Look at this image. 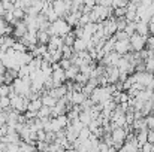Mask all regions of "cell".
<instances>
[{
	"label": "cell",
	"instance_id": "obj_10",
	"mask_svg": "<svg viewBox=\"0 0 154 152\" xmlns=\"http://www.w3.org/2000/svg\"><path fill=\"white\" fill-rule=\"evenodd\" d=\"M48 116H51V107L50 106H45V104H42L41 106V109L38 110V118H48Z\"/></svg>",
	"mask_w": 154,
	"mask_h": 152
},
{
	"label": "cell",
	"instance_id": "obj_17",
	"mask_svg": "<svg viewBox=\"0 0 154 152\" xmlns=\"http://www.w3.org/2000/svg\"><path fill=\"white\" fill-rule=\"evenodd\" d=\"M0 107L2 109H9L11 107V99H9V96H2L0 97Z\"/></svg>",
	"mask_w": 154,
	"mask_h": 152
},
{
	"label": "cell",
	"instance_id": "obj_4",
	"mask_svg": "<svg viewBox=\"0 0 154 152\" xmlns=\"http://www.w3.org/2000/svg\"><path fill=\"white\" fill-rule=\"evenodd\" d=\"M79 73V67L75 66V64H70V67H67L64 70V75H66V81H73L75 76Z\"/></svg>",
	"mask_w": 154,
	"mask_h": 152
},
{
	"label": "cell",
	"instance_id": "obj_11",
	"mask_svg": "<svg viewBox=\"0 0 154 152\" xmlns=\"http://www.w3.org/2000/svg\"><path fill=\"white\" fill-rule=\"evenodd\" d=\"M61 58H69L73 55V48L72 46H67V45H61Z\"/></svg>",
	"mask_w": 154,
	"mask_h": 152
},
{
	"label": "cell",
	"instance_id": "obj_20",
	"mask_svg": "<svg viewBox=\"0 0 154 152\" xmlns=\"http://www.w3.org/2000/svg\"><path fill=\"white\" fill-rule=\"evenodd\" d=\"M139 151H144V152H151V151H154V145L151 143V142H145V143H142L141 145V149Z\"/></svg>",
	"mask_w": 154,
	"mask_h": 152
},
{
	"label": "cell",
	"instance_id": "obj_27",
	"mask_svg": "<svg viewBox=\"0 0 154 152\" xmlns=\"http://www.w3.org/2000/svg\"><path fill=\"white\" fill-rule=\"evenodd\" d=\"M153 7H154V1H153Z\"/></svg>",
	"mask_w": 154,
	"mask_h": 152
},
{
	"label": "cell",
	"instance_id": "obj_16",
	"mask_svg": "<svg viewBox=\"0 0 154 152\" xmlns=\"http://www.w3.org/2000/svg\"><path fill=\"white\" fill-rule=\"evenodd\" d=\"M29 75H30L29 66L27 64H21L20 69H18V78H24V76H29Z\"/></svg>",
	"mask_w": 154,
	"mask_h": 152
},
{
	"label": "cell",
	"instance_id": "obj_24",
	"mask_svg": "<svg viewBox=\"0 0 154 152\" xmlns=\"http://www.w3.org/2000/svg\"><path fill=\"white\" fill-rule=\"evenodd\" d=\"M84 4H87V6H94L96 4V0H84Z\"/></svg>",
	"mask_w": 154,
	"mask_h": 152
},
{
	"label": "cell",
	"instance_id": "obj_1",
	"mask_svg": "<svg viewBox=\"0 0 154 152\" xmlns=\"http://www.w3.org/2000/svg\"><path fill=\"white\" fill-rule=\"evenodd\" d=\"M70 30H72V27L67 24V21L64 18H57L54 22H51V25L47 31L50 33V36H66Z\"/></svg>",
	"mask_w": 154,
	"mask_h": 152
},
{
	"label": "cell",
	"instance_id": "obj_2",
	"mask_svg": "<svg viewBox=\"0 0 154 152\" xmlns=\"http://www.w3.org/2000/svg\"><path fill=\"white\" fill-rule=\"evenodd\" d=\"M147 37L148 36H142L139 33H133L130 37H129V42H130V46H132V51H142L147 45Z\"/></svg>",
	"mask_w": 154,
	"mask_h": 152
},
{
	"label": "cell",
	"instance_id": "obj_26",
	"mask_svg": "<svg viewBox=\"0 0 154 152\" xmlns=\"http://www.w3.org/2000/svg\"><path fill=\"white\" fill-rule=\"evenodd\" d=\"M3 82H5V78H3V75H2V73H0V85H2V84H3Z\"/></svg>",
	"mask_w": 154,
	"mask_h": 152
},
{
	"label": "cell",
	"instance_id": "obj_25",
	"mask_svg": "<svg viewBox=\"0 0 154 152\" xmlns=\"http://www.w3.org/2000/svg\"><path fill=\"white\" fill-rule=\"evenodd\" d=\"M5 24H6V21H5V18L0 15V27H2V25H5Z\"/></svg>",
	"mask_w": 154,
	"mask_h": 152
},
{
	"label": "cell",
	"instance_id": "obj_12",
	"mask_svg": "<svg viewBox=\"0 0 154 152\" xmlns=\"http://www.w3.org/2000/svg\"><path fill=\"white\" fill-rule=\"evenodd\" d=\"M41 106H42V100H41V99H35V100H30L27 109H29V110H39Z\"/></svg>",
	"mask_w": 154,
	"mask_h": 152
},
{
	"label": "cell",
	"instance_id": "obj_13",
	"mask_svg": "<svg viewBox=\"0 0 154 152\" xmlns=\"http://www.w3.org/2000/svg\"><path fill=\"white\" fill-rule=\"evenodd\" d=\"M124 31L129 34V37L133 34V33H136V22L135 21H129L127 22V25H126V28H124Z\"/></svg>",
	"mask_w": 154,
	"mask_h": 152
},
{
	"label": "cell",
	"instance_id": "obj_14",
	"mask_svg": "<svg viewBox=\"0 0 154 152\" xmlns=\"http://www.w3.org/2000/svg\"><path fill=\"white\" fill-rule=\"evenodd\" d=\"M12 13H14V18L15 19H24V15H26V12H24L23 7H14L12 9Z\"/></svg>",
	"mask_w": 154,
	"mask_h": 152
},
{
	"label": "cell",
	"instance_id": "obj_18",
	"mask_svg": "<svg viewBox=\"0 0 154 152\" xmlns=\"http://www.w3.org/2000/svg\"><path fill=\"white\" fill-rule=\"evenodd\" d=\"M126 25H127L126 16H118V18H117V30H124Z\"/></svg>",
	"mask_w": 154,
	"mask_h": 152
},
{
	"label": "cell",
	"instance_id": "obj_3",
	"mask_svg": "<svg viewBox=\"0 0 154 152\" xmlns=\"http://www.w3.org/2000/svg\"><path fill=\"white\" fill-rule=\"evenodd\" d=\"M114 51H115V52H118L120 55H124V54L130 52V51H132V46H130V42H129V39L115 40V43H114Z\"/></svg>",
	"mask_w": 154,
	"mask_h": 152
},
{
	"label": "cell",
	"instance_id": "obj_5",
	"mask_svg": "<svg viewBox=\"0 0 154 152\" xmlns=\"http://www.w3.org/2000/svg\"><path fill=\"white\" fill-rule=\"evenodd\" d=\"M136 33L142 34V36H148L150 30H148V22L145 21H138L136 22Z\"/></svg>",
	"mask_w": 154,
	"mask_h": 152
},
{
	"label": "cell",
	"instance_id": "obj_8",
	"mask_svg": "<svg viewBox=\"0 0 154 152\" xmlns=\"http://www.w3.org/2000/svg\"><path fill=\"white\" fill-rule=\"evenodd\" d=\"M50 33L47 30H38V43H42V45H47L48 40H50Z\"/></svg>",
	"mask_w": 154,
	"mask_h": 152
},
{
	"label": "cell",
	"instance_id": "obj_7",
	"mask_svg": "<svg viewBox=\"0 0 154 152\" xmlns=\"http://www.w3.org/2000/svg\"><path fill=\"white\" fill-rule=\"evenodd\" d=\"M85 46H87V43H85V40L82 37H76L75 42H73V45H72L73 52H81V51L85 49Z\"/></svg>",
	"mask_w": 154,
	"mask_h": 152
},
{
	"label": "cell",
	"instance_id": "obj_15",
	"mask_svg": "<svg viewBox=\"0 0 154 152\" xmlns=\"http://www.w3.org/2000/svg\"><path fill=\"white\" fill-rule=\"evenodd\" d=\"M88 78H90L88 75H85V73H81V72H79V73L75 76V79H73V81H76V82H78V84H81V85H85V84H87V81H88Z\"/></svg>",
	"mask_w": 154,
	"mask_h": 152
},
{
	"label": "cell",
	"instance_id": "obj_21",
	"mask_svg": "<svg viewBox=\"0 0 154 152\" xmlns=\"http://www.w3.org/2000/svg\"><path fill=\"white\" fill-rule=\"evenodd\" d=\"M145 122H147V128H154V113L145 116Z\"/></svg>",
	"mask_w": 154,
	"mask_h": 152
},
{
	"label": "cell",
	"instance_id": "obj_22",
	"mask_svg": "<svg viewBox=\"0 0 154 152\" xmlns=\"http://www.w3.org/2000/svg\"><path fill=\"white\" fill-rule=\"evenodd\" d=\"M129 0H112L111 6L112 7H120V6H127Z\"/></svg>",
	"mask_w": 154,
	"mask_h": 152
},
{
	"label": "cell",
	"instance_id": "obj_6",
	"mask_svg": "<svg viewBox=\"0 0 154 152\" xmlns=\"http://www.w3.org/2000/svg\"><path fill=\"white\" fill-rule=\"evenodd\" d=\"M84 100H85V96L82 91H72V97H70L72 104H81Z\"/></svg>",
	"mask_w": 154,
	"mask_h": 152
},
{
	"label": "cell",
	"instance_id": "obj_9",
	"mask_svg": "<svg viewBox=\"0 0 154 152\" xmlns=\"http://www.w3.org/2000/svg\"><path fill=\"white\" fill-rule=\"evenodd\" d=\"M41 100H42V104L50 106V107L55 106V103H57V99L52 97V96H50L48 93H47V94H42V96H41Z\"/></svg>",
	"mask_w": 154,
	"mask_h": 152
},
{
	"label": "cell",
	"instance_id": "obj_19",
	"mask_svg": "<svg viewBox=\"0 0 154 152\" xmlns=\"http://www.w3.org/2000/svg\"><path fill=\"white\" fill-rule=\"evenodd\" d=\"M126 15V6H120V7H114V16H124Z\"/></svg>",
	"mask_w": 154,
	"mask_h": 152
},
{
	"label": "cell",
	"instance_id": "obj_23",
	"mask_svg": "<svg viewBox=\"0 0 154 152\" xmlns=\"http://www.w3.org/2000/svg\"><path fill=\"white\" fill-rule=\"evenodd\" d=\"M3 3V7H5V10H12L15 6H14V3L11 1V0H8V1H2Z\"/></svg>",
	"mask_w": 154,
	"mask_h": 152
}]
</instances>
